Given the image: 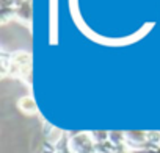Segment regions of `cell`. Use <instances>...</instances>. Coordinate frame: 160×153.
<instances>
[{"instance_id":"1","label":"cell","mask_w":160,"mask_h":153,"mask_svg":"<svg viewBox=\"0 0 160 153\" xmlns=\"http://www.w3.org/2000/svg\"><path fill=\"white\" fill-rule=\"evenodd\" d=\"M18 108H19L24 114H28V116L38 114V105H36V102H35V99H33L32 95L21 97L19 102H18Z\"/></svg>"}]
</instances>
